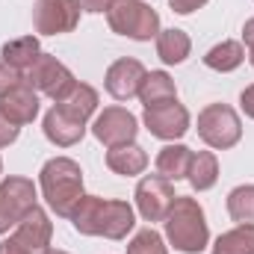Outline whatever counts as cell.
Listing matches in <instances>:
<instances>
[{
    "label": "cell",
    "mask_w": 254,
    "mask_h": 254,
    "mask_svg": "<svg viewBox=\"0 0 254 254\" xmlns=\"http://www.w3.org/2000/svg\"><path fill=\"white\" fill-rule=\"evenodd\" d=\"M92 133L98 142H104L107 148H116V145H127L136 139L139 133V122L133 113H127L125 107H107L95 125H92Z\"/></svg>",
    "instance_id": "10"
},
{
    "label": "cell",
    "mask_w": 254,
    "mask_h": 254,
    "mask_svg": "<svg viewBox=\"0 0 254 254\" xmlns=\"http://www.w3.org/2000/svg\"><path fill=\"white\" fill-rule=\"evenodd\" d=\"M207 0H169V6L178 12V15H190V12H195V9H201Z\"/></svg>",
    "instance_id": "29"
},
{
    "label": "cell",
    "mask_w": 254,
    "mask_h": 254,
    "mask_svg": "<svg viewBox=\"0 0 254 254\" xmlns=\"http://www.w3.org/2000/svg\"><path fill=\"white\" fill-rule=\"evenodd\" d=\"M228 216L237 225H254V187H237L228 195Z\"/></svg>",
    "instance_id": "25"
},
{
    "label": "cell",
    "mask_w": 254,
    "mask_h": 254,
    "mask_svg": "<svg viewBox=\"0 0 254 254\" xmlns=\"http://www.w3.org/2000/svg\"><path fill=\"white\" fill-rule=\"evenodd\" d=\"M0 110H3V116L9 119V122H15V125H30L36 116H39V92L24 80L21 86H15L9 95H3L0 98Z\"/></svg>",
    "instance_id": "14"
},
{
    "label": "cell",
    "mask_w": 254,
    "mask_h": 254,
    "mask_svg": "<svg viewBox=\"0 0 254 254\" xmlns=\"http://www.w3.org/2000/svg\"><path fill=\"white\" fill-rule=\"evenodd\" d=\"M187 181L192 184V190H198V192L216 187V181H219V160H216L213 151H198V154H192Z\"/></svg>",
    "instance_id": "22"
},
{
    "label": "cell",
    "mask_w": 254,
    "mask_h": 254,
    "mask_svg": "<svg viewBox=\"0 0 254 254\" xmlns=\"http://www.w3.org/2000/svg\"><path fill=\"white\" fill-rule=\"evenodd\" d=\"M36 207V184L27 178H6L0 184V234H9Z\"/></svg>",
    "instance_id": "7"
},
{
    "label": "cell",
    "mask_w": 254,
    "mask_h": 254,
    "mask_svg": "<svg viewBox=\"0 0 254 254\" xmlns=\"http://www.w3.org/2000/svg\"><path fill=\"white\" fill-rule=\"evenodd\" d=\"M0 254H33L27 246H21L15 237H9V240H3L0 243Z\"/></svg>",
    "instance_id": "31"
},
{
    "label": "cell",
    "mask_w": 254,
    "mask_h": 254,
    "mask_svg": "<svg viewBox=\"0 0 254 254\" xmlns=\"http://www.w3.org/2000/svg\"><path fill=\"white\" fill-rule=\"evenodd\" d=\"M240 107H243V113H246L249 119H254V86L243 89V95H240Z\"/></svg>",
    "instance_id": "32"
},
{
    "label": "cell",
    "mask_w": 254,
    "mask_h": 254,
    "mask_svg": "<svg viewBox=\"0 0 254 254\" xmlns=\"http://www.w3.org/2000/svg\"><path fill=\"white\" fill-rule=\"evenodd\" d=\"M24 80L36 89V92H42V95H48L51 101H65L71 92H74V86H77V80H74V74L65 68L57 57H51V54H42L33 68L24 74Z\"/></svg>",
    "instance_id": "6"
},
{
    "label": "cell",
    "mask_w": 254,
    "mask_h": 254,
    "mask_svg": "<svg viewBox=\"0 0 254 254\" xmlns=\"http://www.w3.org/2000/svg\"><path fill=\"white\" fill-rule=\"evenodd\" d=\"M249 60H252V68H254V51H252V54H249Z\"/></svg>",
    "instance_id": "35"
},
{
    "label": "cell",
    "mask_w": 254,
    "mask_h": 254,
    "mask_svg": "<svg viewBox=\"0 0 254 254\" xmlns=\"http://www.w3.org/2000/svg\"><path fill=\"white\" fill-rule=\"evenodd\" d=\"M110 30L127 36L133 42H151L160 33V15L154 6L142 3V0H116L113 9L107 12Z\"/></svg>",
    "instance_id": "4"
},
{
    "label": "cell",
    "mask_w": 254,
    "mask_h": 254,
    "mask_svg": "<svg viewBox=\"0 0 254 254\" xmlns=\"http://www.w3.org/2000/svg\"><path fill=\"white\" fill-rule=\"evenodd\" d=\"M83 12H110L116 0H77Z\"/></svg>",
    "instance_id": "30"
},
{
    "label": "cell",
    "mask_w": 254,
    "mask_h": 254,
    "mask_svg": "<svg viewBox=\"0 0 254 254\" xmlns=\"http://www.w3.org/2000/svg\"><path fill=\"white\" fill-rule=\"evenodd\" d=\"M198 136L204 145L216 148V151H228L240 142L243 125L234 107L228 104H210L198 113Z\"/></svg>",
    "instance_id": "5"
},
{
    "label": "cell",
    "mask_w": 254,
    "mask_h": 254,
    "mask_svg": "<svg viewBox=\"0 0 254 254\" xmlns=\"http://www.w3.org/2000/svg\"><path fill=\"white\" fill-rule=\"evenodd\" d=\"M243 60H246V48L240 42H222V45H216L204 54V65L213 68V71H222V74L240 68Z\"/></svg>",
    "instance_id": "23"
},
{
    "label": "cell",
    "mask_w": 254,
    "mask_h": 254,
    "mask_svg": "<svg viewBox=\"0 0 254 254\" xmlns=\"http://www.w3.org/2000/svg\"><path fill=\"white\" fill-rule=\"evenodd\" d=\"M0 57H3V63L9 65V68L27 74V71L33 68V63L42 57V48H39V39H36V36H24V39L6 42L3 51H0Z\"/></svg>",
    "instance_id": "18"
},
{
    "label": "cell",
    "mask_w": 254,
    "mask_h": 254,
    "mask_svg": "<svg viewBox=\"0 0 254 254\" xmlns=\"http://www.w3.org/2000/svg\"><path fill=\"white\" fill-rule=\"evenodd\" d=\"M192 151L187 145H166L157 154V175H163L166 181H184L190 172Z\"/></svg>",
    "instance_id": "19"
},
{
    "label": "cell",
    "mask_w": 254,
    "mask_h": 254,
    "mask_svg": "<svg viewBox=\"0 0 254 254\" xmlns=\"http://www.w3.org/2000/svg\"><path fill=\"white\" fill-rule=\"evenodd\" d=\"M192 51V42L184 30H160L157 33V57L166 65H181Z\"/></svg>",
    "instance_id": "20"
},
{
    "label": "cell",
    "mask_w": 254,
    "mask_h": 254,
    "mask_svg": "<svg viewBox=\"0 0 254 254\" xmlns=\"http://www.w3.org/2000/svg\"><path fill=\"white\" fill-rule=\"evenodd\" d=\"M42 254H68V252H60V249H45Z\"/></svg>",
    "instance_id": "34"
},
{
    "label": "cell",
    "mask_w": 254,
    "mask_h": 254,
    "mask_svg": "<svg viewBox=\"0 0 254 254\" xmlns=\"http://www.w3.org/2000/svg\"><path fill=\"white\" fill-rule=\"evenodd\" d=\"M139 101L145 104V110L160 107V104H169V101H178L175 80H172L166 71H151V74H145V80H142V86H139Z\"/></svg>",
    "instance_id": "17"
},
{
    "label": "cell",
    "mask_w": 254,
    "mask_h": 254,
    "mask_svg": "<svg viewBox=\"0 0 254 254\" xmlns=\"http://www.w3.org/2000/svg\"><path fill=\"white\" fill-rule=\"evenodd\" d=\"M21 246H27L33 254H42L51 246V237H54V225L48 219V213L36 204L18 225H15V234H12Z\"/></svg>",
    "instance_id": "13"
},
{
    "label": "cell",
    "mask_w": 254,
    "mask_h": 254,
    "mask_svg": "<svg viewBox=\"0 0 254 254\" xmlns=\"http://www.w3.org/2000/svg\"><path fill=\"white\" fill-rule=\"evenodd\" d=\"M71 225L77 234L86 237H107V240H125L133 231V207L127 201H113L101 195H83L80 204L71 213Z\"/></svg>",
    "instance_id": "1"
},
{
    "label": "cell",
    "mask_w": 254,
    "mask_h": 254,
    "mask_svg": "<svg viewBox=\"0 0 254 254\" xmlns=\"http://www.w3.org/2000/svg\"><path fill=\"white\" fill-rule=\"evenodd\" d=\"M83 133H86V125H83V122L65 116L60 107L48 110V116H45V136H48L54 145L71 148V145H77V142L83 139Z\"/></svg>",
    "instance_id": "15"
},
{
    "label": "cell",
    "mask_w": 254,
    "mask_h": 254,
    "mask_svg": "<svg viewBox=\"0 0 254 254\" xmlns=\"http://www.w3.org/2000/svg\"><path fill=\"white\" fill-rule=\"evenodd\" d=\"M21 83H24V74L15 71V68H9V65L0 60V98L9 95V92H12L15 86H21Z\"/></svg>",
    "instance_id": "27"
},
{
    "label": "cell",
    "mask_w": 254,
    "mask_h": 254,
    "mask_svg": "<svg viewBox=\"0 0 254 254\" xmlns=\"http://www.w3.org/2000/svg\"><path fill=\"white\" fill-rule=\"evenodd\" d=\"M107 166H110L116 175L133 178V175H142V172H145V166H148V154H145L136 142L116 145V148L107 151Z\"/></svg>",
    "instance_id": "16"
},
{
    "label": "cell",
    "mask_w": 254,
    "mask_h": 254,
    "mask_svg": "<svg viewBox=\"0 0 254 254\" xmlns=\"http://www.w3.org/2000/svg\"><path fill=\"white\" fill-rule=\"evenodd\" d=\"M175 187L163 175H148L136 187V207L145 222H166L172 204H175Z\"/></svg>",
    "instance_id": "9"
},
{
    "label": "cell",
    "mask_w": 254,
    "mask_h": 254,
    "mask_svg": "<svg viewBox=\"0 0 254 254\" xmlns=\"http://www.w3.org/2000/svg\"><path fill=\"white\" fill-rule=\"evenodd\" d=\"M0 172H3V163H0Z\"/></svg>",
    "instance_id": "36"
},
{
    "label": "cell",
    "mask_w": 254,
    "mask_h": 254,
    "mask_svg": "<svg viewBox=\"0 0 254 254\" xmlns=\"http://www.w3.org/2000/svg\"><path fill=\"white\" fill-rule=\"evenodd\" d=\"M166 237L169 243L184 254H201L210 243V228H207V219H204V210L201 204L190 198V195H181L175 198L169 216H166Z\"/></svg>",
    "instance_id": "3"
},
{
    "label": "cell",
    "mask_w": 254,
    "mask_h": 254,
    "mask_svg": "<svg viewBox=\"0 0 254 254\" xmlns=\"http://www.w3.org/2000/svg\"><path fill=\"white\" fill-rule=\"evenodd\" d=\"M80 24V3L77 0H36L33 6V27L42 36H63Z\"/></svg>",
    "instance_id": "8"
},
{
    "label": "cell",
    "mask_w": 254,
    "mask_h": 254,
    "mask_svg": "<svg viewBox=\"0 0 254 254\" xmlns=\"http://www.w3.org/2000/svg\"><path fill=\"white\" fill-rule=\"evenodd\" d=\"M145 68L139 60H119V63H113L107 68V80H104V86H107V92L116 98V101H130L133 95H139V86H142V80H145Z\"/></svg>",
    "instance_id": "12"
},
{
    "label": "cell",
    "mask_w": 254,
    "mask_h": 254,
    "mask_svg": "<svg viewBox=\"0 0 254 254\" xmlns=\"http://www.w3.org/2000/svg\"><path fill=\"white\" fill-rule=\"evenodd\" d=\"M18 133H21V127L15 125V122H9V119L3 116V110H0V148L12 145V142L18 139Z\"/></svg>",
    "instance_id": "28"
},
{
    "label": "cell",
    "mask_w": 254,
    "mask_h": 254,
    "mask_svg": "<svg viewBox=\"0 0 254 254\" xmlns=\"http://www.w3.org/2000/svg\"><path fill=\"white\" fill-rule=\"evenodd\" d=\"M142 122H145V127H148L151 136L166 139V142H175V139H181V136L190 130V113H187L184 104L169 101V104H160V107L145 110Z\"/></svg>",
    "instance_id": "11"
},
{
    "label": "cell",
    "mask_w": 254,
    "mask_h": 254,
    "mask_svg": "<svg viewBox=\"0 0 254 254\" xmlns=\"http://www.w3.org/2000/svg\"><path fill=\"white\" fill-rule=\"evenodd\" d=\"M213 254H254V225H240L222 234L213 246Z\"/></svg>",
    "instance_id": "24"
},
{
    "label": "cell",
    "mask_w": 254,
    "mask_h": 254,
    "mask_svg": "<svg viewBox=\"0 0 254 254\" xmlns=\"http://www.w3.org/2000/svg\"><path fill=\"white\" fill-rule=\"evenodd\" d=\"M39 187H42V195H45L48 207L57 216L71 219L74 207L83 198V172L71 157H54V160H48L42 166Z\"/></svg>",
    "instance_id": "2"
},
{
    "label": "cell",
    "mask_w": 254,
    "mask_h": 254,
    "mask_svg": "<svg viewBox=\"0 0 254 254\" xmlns=\"http://www.w3.org/2000/svg\"><path fill=\"white\" fill-rule=\"evenodd\" d=\"M60 110H63L65 116H71V119H77V122H89V116L98 110V92L89 86V83H77L74 86V92L57 104Z\"/></svg>",
    "instance_id": "21"
},
{
    "label": "cell",
    "mask_w": 254,
    "mask_h": 254,
    "mask_svg": "<svg viewBox=\"0 0 254 254\" xmlns=\"http://www.w3.org/2000/svg\"><path fill=\"white\" fill-rule=\"evenodd\" d=\"M243 42L249 45V51H254V18H249L243 27Z\"/></svg>",
    "instance_id": "33"
},
{
    "label": "cell",
    "mask_w": 254,
    "mask_h": 254,
    "mask_svg": "<svg viewBox=\"0 0 254 254\" xmlns=\"http://www.w3.org/2000/svg\"><path fill=\"white\" fill-rule=\"evenodd\" d=\"M127 254H169V252L163 246V237L154 228H145L127 243Z\"/></svg>",
    "instance_id": "26"
}]
</instances>
